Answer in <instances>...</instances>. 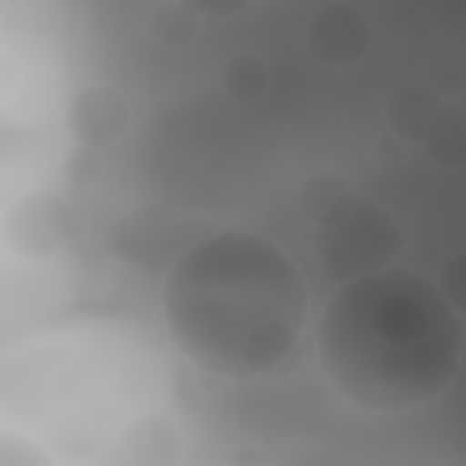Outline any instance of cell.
Returning <instances> with one entry per match:
<instances>
[{
	"label": "cell",
	"instance_id": "obj_1",
	"mask_svg": "<svg viewBox=\"0 0 466 466\" xmlns=\"http://www.w3.org/2000/svg\"><path fill=\"white\" fill-rule=\"evenodd\" d=\"M420 282L380 275L333 297L319 331L324 366L353 402L397 410L419 402L408 362L435 335V313L419 297Z\"/></svg>",
	"mask_w": 466,
	"mask_h": 466
}]
</instances>
